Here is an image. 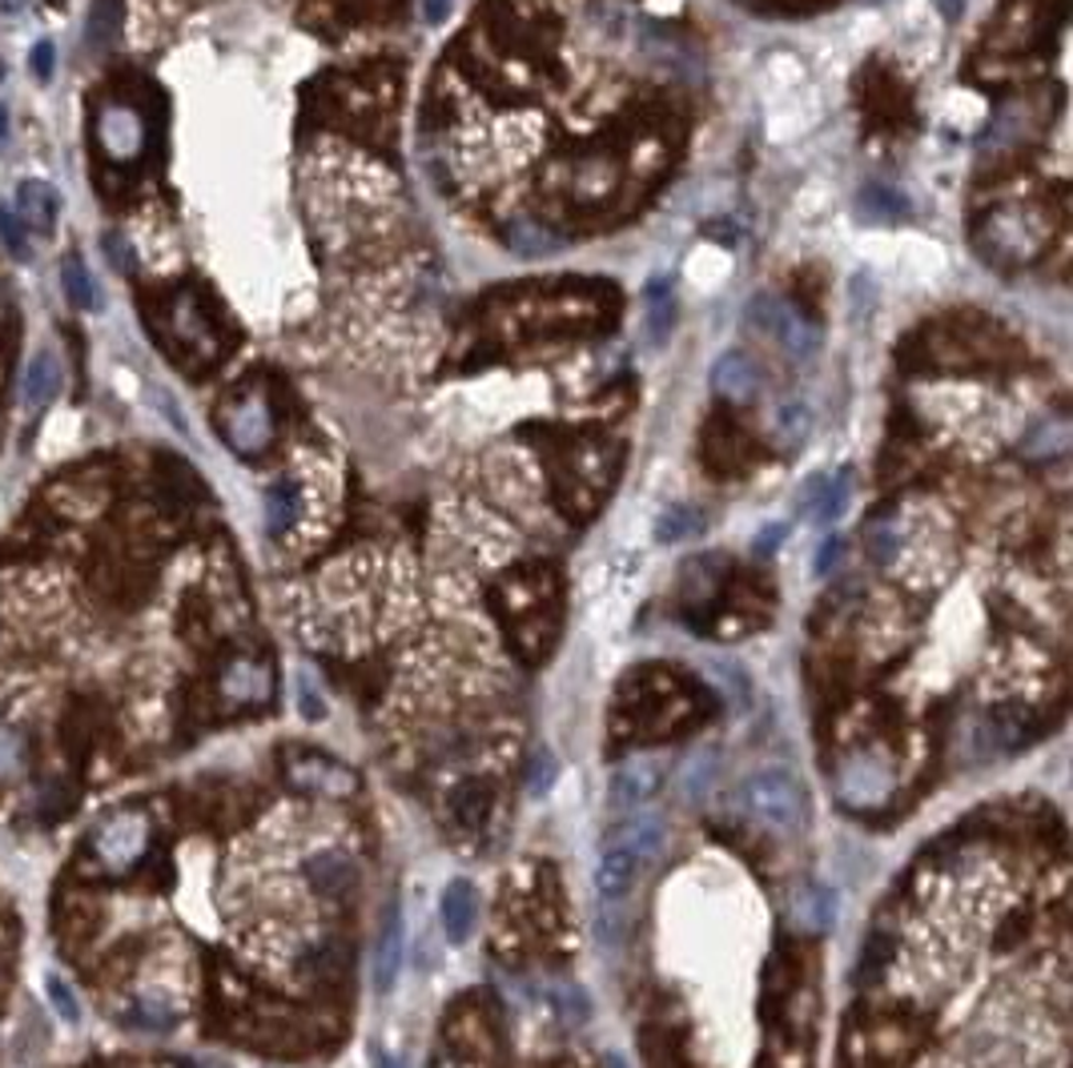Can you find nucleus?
Returning a JSON list of instances; mask_svg holds the SVG:
<instances>
[{"instance_id":"nucleus-1","label":"nucleus","mask_w":1073,"mask_h":1068,"mask_svg":"<svg viewBox=\"0 0 1073 1068\" xmlns=\"http://www.w3.org/2000/svg\"><path fill=\"white\" fill-rule=\"evenodd\" d=\"M740 807L777 836H796V831L809 828V792L800 784V775L792 767H780V763H768L760 772L744 775Z\"/></svg>"},{"instance_id":"nucleus-2","label":"nucleus","mask_w":1073,"mask_h":1068,"mask_svg":"<svg viewBox=\"0 0 1073 1068\" xmlns=\"http://www.w3.org/2000/svg\"><path fill=\"white\" fill-rule=\"evenodd\" d=\"M149 816L145 811H113L105 816L89 836V852L105 875H129L149 852Z\"/></svg>"},{"instance_id":"nucleus-3","label":"nucleus","mask_w":1073,"mask_h":1068,"mask_svg":"<svg viewBox=\"0 0 1073 1068\" xmlns=\"http://www.w3.org/2000/svg\"><path fill=\"white\" fill-rule=\"evenodd\" d=\"M744 314H748V322H752L756 330H765L768 338L777 341L792 362H809L812 353H816V326L792 302H784V297L756 294Z\"/></svg>"},{"instance_id":"nucleus-4","label":"nucleus","mask_w":1073,"mask_h":1068,"mask_svg":"<svg viewBox=\"0 0 1073 1068\" xmlns=\"http://www.w3.org/2000/svg\"><path fill=\"white\" fill-rule=\"evenodd\" d=\"M93 137H97V149H101L113 165H129V161H138L141 153H145V137L149 133H145V121H141L138 109L109 101V105H101V109H97Z\"/></svg>"},{"instance_id":"nucleus-5","label":"nucleus","mask_w":1073,"mask_h":1068,"mask_svg":"<svg viewBox=\"0 0 1073 1068\" xmlns=\"http://www.w3.org/2000/svg\"><path fill=\"white\" fill-rule=\"evenodd\" d=\"M286 780L302 792L326 799H343L358 792V775L343 763H334L330 755H314V751H294L286 755Z\"/></svg>"},{"instance_id":"nucleus-6","label":"nucleus","mask_w":1073,"mask_h":1068,"mask_svg":"<svg viewBox=\"0 0 1073 1068\" xmlns=\"http://www.w3.org/2000/svg\"><path fill=\"white\" fill-rule=\"evenodd\" d=\"M643 864H648V860H643L631 843H624L619 836L607 831L604 848H599V868H595V892H599V900H604V904L628 900L636 880H640Z\"/></svg>"},{"instance_id":"nucleus-7","label":"nucleus","mask_w":1073,"mask_h":1068,"mask_svg":"<svg viewBox=\"0 0 1073 1068\" xmlns=\"http://www.w3.org/2000/svg\"><path fill=\"white\" fill-rule=\"evenodd\" d=\"M663 772H668V763L655 760V755L628 760L616 775H611V784H607V799H611V807H616V811H636V807H643L655 792H660Z\"/></svg>"},{"instance_id":"nucleus-8","label":"nucleus","mask_w":1073,"mask_h":1068,"mask_svg":"<svg viewBox=\"0 0 1073 1068\" xmlns=\"http://www.w3.org/2000/svg\"><path fill=\"white\" fill-rule=\"evenodd\" d=\"M221 431H226L229 446H234L238 455H258V450H265V446H270L274 422H270V410H265V402L250 394V399L234 402V406L226 410Z\"/></svg>"},{"instance_id":"nucleus-9","label":"nucleus","mask_w":1073,"mask_h":1068,"mask_svg":"<svg viewBox=\"0 0 1073 1068\" xmlns=\"http://www.w3.org/2000/svg\"><path fill=\"white\" fill-rule=\"evenodd\" d=\"M788 920L796 924L800 933L824 936L836 924V892L821 880H804L792 887L788 896Z\"/></svg>"},{"instance_id":"nucleus-10","label":"nucleus","mask_w":1073,"mask_h":1068,"mask_svg":"<svg viewBox=\"0 0 1073 1068\" xmlns=\"http://www.w3.org/2000/svg\"><path fill=\"white\" fill-rule=\"evenodd\" d=\"M402 948H407V920H402V904H387V916H382V928H378V944H375V992L387 996L394 989V980L402 972Z\"/></svg>"},{"instance_id":"nucleus-11","label":"nucleus","mask_w":1073,"mask_h":1068,"mask_svg":"<svg viewBox=\"0 0 1073 1068\" xmlns=\"http://www.w3.org/2000/svg\"><path fill=\"white\" fill-rule=\"evenodd\" d=\"M302 872H306V884L318 892V896L326 900H343L350 887H355L358 880V868L355 860L346 852H338V848H322V852H310L306 864H302Z\"/></svg>"},{"instance_id":"nucleus-12","label":"nucleus","mask_w":1073,"mask_h":1068,"mask_svg":"<svg viewBox=\"0 0 1073 1068\" xmlns=\"http://www.w3.org/2000/svg\"><path fill=\"white\" fill-rule=\"evenodd\" d=\"M760 378H765L760 366L740 350L719 353L716 362H712V390L728 402H752L760 394Z\"/></svg>"},{"instance_id":"nucleus-13","label":"nucleus","mask_w":1073,"mask_h":1068,"mask_svg":"<svg viewBox=\"0 0 1073 1068\" xmlns=\"http://www.w3.org/2000/svg\"><path fill=\"white\" fill-rule=\"evenodd\" d=\"M438 912H443V928L451 944H467L475 924H479V892L467 880H451L443 887V900H438Z\"/></svg>"},{"instance_id":"nucleus-14","label":"nucleus","mask_w":1073,"mask_h":1068,"mask_svg":"<svg viewBox=\"0 0 1073 1068\" xmlns=\"http://www.w3.org/2000/svg\"><path fill=\"white\" fill-rule=\"evenodd\" d=\"M270 691H274L270 671H265L262 663H253V660L229 663L226 675H221V695H226L229 704H238V707L265 704V699H270Z\"/></svg>"},{"instance_id":"nucleus-15","label":"nucleus","mask_w":1073,"mask_h":1068,"mask_svg":"<svg viewBox=\"0 0 1073 1068\" xmlns=\"http://www.w3.org/2000/svg\"><path fill=\"white\" fill-rule=\"evenodd\" d=\"M57 189L45 182H21L17 185V221L24 229H36V233H53L57 226Z\"/></svg>"},{"instance_id":"nucleus-16","label":"nucleus","mask_w":1073,"mask_h":1068,"mask_svg":"<svg viewBox=\"0 0 1073 1068\" xmlns=\"http://www.w3.org/2000/svg\"><path fill=\"white\" fill-rule=\"evenodd\" d=\"M61 390V362L53 350H41L24 370V410L29 414H41L48 410V402L57 399Z\"/></svg>"},{"instance_id":"nucleus-17","label":"nucleus","mask_w":1073,"mask_h":1068,"mask_svg":"<svg viewBox=\"0 0 1073 1068\" xmlns=\"http://www.w3.org/2000/svg\"><path fill=\"white\" fill-rule=\"evenodd\" d=\"M809 499H812V519H816V523L821 526L836 523V519L848 511V499H853V475L841 470V475H833V478L812 482Z\"/></svg>"},{"instance_id":"nucleus-18","label":"nucleus","mask_w":1073,"mask_h":1068,"mask_svg":"<svg viewBox=\"0 0 1073 1068\" xmlns=\"http://www.w3.org/2000/svg\"><path fill=\"white\" fill-rule=\"evenodd\" d=\"M675 330V294L672 282H651L648 285V338L655 346L672 338Z\"/></svg>"},{"instance_id":"nucleus-19","label":"nucleus","mask_w":1073,"mask_h":1068,"mask_svg":"<svg viewBox=\"0 0 1073 1068\" xmlns=\"http://www.w3.org/2000/svg\"><path fill=\"white\" fill-rule=\"evenodd\" d=\"M700 531H704V514H700L696 506H668V511L655 519V543H663V546L687 543V538H696Z\"/></svg>"},{"instance_id":"nucleus-20","label":"nucleus","mask_w":1073,"mask_h":1068,"mask_svg":"<svg viewBox=\"0 0 1073 1068\" xmlns=\"http://www.w3.org/2000/svg\"><path fill=\"white\" fill-rule=\"evenodd\" d=\"M297 511H302V499H297L294 482H278L265 494V526H270V534H286L294 526Z\"/></svg>"},{"instance_id":"nucleus-21","label":"nucleus","mask_w":1073,"mask_h":1068,"mask_svg":"<svg viewBox=\"0 0 1073 1068\" xmlns=\"http://www.w3.org/2000/svg\"><path fill=\"white\" fill-rule=\"evenodd\" d=\"M121 21H126V9L121 0H93L89 12V41L97 48H109L121 36Z\"/></svg>"},{"instance_id":"nucleus-22","label":"nucleus","mask_w":1073,"mask_h":1068,"mask_svg":"<svg viewBox=\"0 0 1073 1068\" xmlns=\"http://www.w3.org/2000/svg\"><path fill=\"white\" fill-rule=\"evenodd\" d=\"M712 675L719 679V687H724V695H728V704L736 707V711H748V707H752V679H748V671H744L740 663L712 660Z\"/></svg>"},{"instance_id":"nucleus-23","label":"nucleus","mask_w":1073,"mask_h":1068,"mask_svg":"<svg viewBox=\"0 0 1073 1068\" xmlns=\"http://www.w3.org/2000/svg\"><path fill=\"white\" fill-rule=\"evenodd\" d=\"M24 760H29V739L24 731H17L12 723L0 719V784H9L24 772Z\"/></svg>"},{"instance_id":"nucleus-24","label":"nucleus","mask_w":1073,"mask_h":1068,"mask_svg":"<svg viewBox=\"0 0 1073 1068\" xmlns=\"http://www.w3.org/2000/svg\"><path fill=\"white\" fill-rule=\"evenodd\" d=\"M61 285H65V297H69L77 309L97 306V290H93V277L80 258H69V262L61 265Z\"/></svg>"},{"instance_id":"nucleus-25","label":"nucleus","mask_w":1073,"mask_h":1068,"mask_svg":"<svg viewBox=\"0 0 1073 1068\" xmlns=\"http://www.w3.org/2000/svg\"><path fill=\"white\" fill-rule=\"evenodd\" d=\"M507 241H511V250H519V253H548V250H555V233H548V229L539 226V221H511L507 226Z\"/></svg>"},{"instance_id":"nucleus-26","label":"nucleus","mask_w":1073,"mask_h":1068,"mask_svg":"<svg viewBox=\"0 0 1073 1068\" xmlns=\"http://www.w3.org/2000/svg\"><path fill=\"white\" fill-rule=\"evenodd\" d=\"M129 1021L141 1024V1028L161 1033V1028H173V1024H177V1009H173L165 996H138V1001H133V1012H129Z\"/></svg>"},{"instance_id":"nucleus-27","label":"nucleus","mask_w":1073,"mask_h":1068,"mask_svg":"<svg viewBox=\"0 0 1073 1068\" xmlns=\"http://www.w3.org/2000/svg\"><path fill=\"white\" fill-rule=\"evenodd\" d=\"M809 431H812V414H809V406L804 402H792V406H784L777 414V443L780 446H800L804 438H809Z\"/></svg>"},{"instance_id":"nucleus-28","label":"nucleus","mask_w":1073,"mask_h":1068,"mask_svg":"<svg viewBox=\"0 0 1073 1068\" xmlns=\"http://www.w3.org/2000/svg\"><path fill=\"white\" fill-rule=\"evenodd\" d=\"M555 780H560V760L548 748H535L531 760H527V792L531 796H548Z\"/></svg>"},{"instance_id":"nucleus-29","label":"nucleus","mask_w":1073,"mask_h":1068,"mask_svg":"<svg viewBox=\"0 0 1073 1068\" xmlns=\"http://www.w3.org/2000/svg\"><path fill=\"white\" fill-rule=\"evenodd\" d=\"M716 751H700L696 760L687 763V775H684V796L687 799H704V792L712 787V775H716Z\"/></svg>"},{"instance_id":"nucleus-30","label":"nucleus","mask_w":1073,"mask_h":1068,"mask_svg":"<svg viewBox=\"0 0 1073 1068\" xmlns=\"http://www.w3.org/2000/svg\"><path fill=\"white\" fill-rule=\"evenodd\" d=\"M45 992H48V1001H53V1009L65 1016L69 1024H77L80 1021V1004H77V992H73V984L61 972H48L45 977Z\"/></svg>"},{"instance_id":"nucleus-31","label":"nucleus","mask_w":1073,"mask_h":1068,"mask_svg":"<svg viewBox=\"0 0 1073 1068\" xmlns=\"http://www.w3.org/2000/svg\"><path fill=\"white\" fill-rule=\"evenodd\" d=\"M897 546H901V534H897V526H892V523H873V526H868V555L877 558V563H892Z\"/></svg>"},{"instance_id":"nucleus-32","label":"nucleus","mask_w":1073,"mask_h":1068,"mask_svg":"<svg viewBox=\"0 0 1073 1068\" xmlns=\"http://www.w3.org/2000/svg\"><path fill=\"white\" fill-rule=\"evenodd\" d=\"M860 205H865V209H873V214H880V217H904V214H909V205H904L901 197L892 194V189H877V185H868L865 197H860Z\"/></svg>"},{"instance_id":"nucleus-33","label":"nucleus","mask_w":1073,"mask_h":1068,"mask_svg":"<svg viewBox=\"0 0 1073 1068\" xmlns=\"http://www.w3.org/2000/svg\"><path fill=\"white\" fill-rule=\"evenodd\" d=\"M0 241L9 246V253L12 258H29V241H24V229H21V221L0 205Z\"/></svg>"},{"instance_id":"nucleus-34","label":"nucleus","mask_w":1073,"mask_h":1068,"mask_svg":"<svg viewBox=\"0 0 1073 1068\" xmlns=\"http://www.w3.org/2000/svg\"><path fill=\"white\" fill-rule=\"evenodd\" d=\"M555 1001H560L555 1009H560L567 1021H583V1016H587V1001H583V992L572 989V984H563V989L555 992Z\"/></svg>"},{"instance_id":"nucleus-35","label":"nucleus","mask_w":1073,"mask_h":1068,"mask_svg":"<svg viewBox=\"0 0 1073 1068\" xmlns=\"http://www.w3.org/2000/svg\"><path fill=\"white\" fill-rule=\"evenodd\" d=\"M297 707L306 711V719H322V699H318V691H314V683H310V679L297 683Z\"/></svg>"},{"instance_id":"nucleus-36","label":"nucleus","mask_w":1073,"mask_h":1068,"mask_svg":"<svg viewBox=\"0 0 1073 1068\" xmlns=\"http://www.w3.org/2000/svg\"><path fill=\"white\" fill-rule=\"evenodd\" d=\"M41 807H45V816H61L65 807H73V792H61V784H48Z\"/></svg>"},{"instance_id":"nucleus-37","label":"nucleus","mask_w":1073,"mask_h":1068,"mask_svg":"<svg viewBox=\"0 0 1073 1068\" xmlns=\"http://www.w3.org/2000/svg\"><path fill=\"white\" fill-rule=\"evenodd\" d=\"M29 65H33V73L41 80L53 77V45H48V41H41V45L33 48V61H29Z\"/></svg>"},{"instance_id":"nucleus-38","label":"nucleus","mask_w":1073,"mask_h":1068,"mask_svg":"<svg viewBox=\"0 0 1073 1068\" xmlns=\"http://www.w3.org/2000/svg\"><path fill=\"white\" fill-rule=\"evenodd\" d=\"M836 558H841V538H828L821 546V555H816V575H828L836 567Z\"/></svg>"},{"instance_id":"nucleus-39","label":"nucleus","mask_w":1073,"mask_h":1068,"mask_svg":"<svg viewBox=\"0 0 1073 1068\" xmlns=\"http://www.w3.org/2000/svg\"><path fill=\"white\" fill-rule=\"evenodd\" d=\"M105 246H109V253H113L117 270H121V273L133 270V258H126V246H121V238H113V233H109V238H105Z\"/></svg>"},{"instance_id":"nucleus-40","label":"nucleus","mask_w":1073,"mask_h":1068,"mask_svg":"<svg viewBox=\"0 0 1073 1068\" xmlns=\"http://www.w3.org/2000/svg\"><path fill=\"white\" fill-rule=\"evenodd\" d=\"M451 4H455V0H426V4H423L426 21H431V24H443L446 17H451Z\"/></svg>"},{"instance_id":"nucleus-41","label":"nucleus","mask_w":1073,"mask_h":1068,"mask_svg":"<svg viewBox=\"0 0 1073 1068\" xmlns=\"http://www.w3.org/2000/svg\"><path fill=\"white\" fill-rule=\"evenodd\" d=\"M936 9H941V17H945V21H961L965 0H936Z\"/></svg>"},{"instance_id":"nucleus-42","label":"nucleus","mask_w":1073,"mask_h":1068,"mask_svg":"<svg viewBox=\"0 0 1073 1068\" xmlns=\"http://www.w3.org/2000/svg\"><path fill=\"white\" fill-rule=\"evenodd\" d=\"M777 538H784V526H772V531L760 534V551H765V555H768V551L777 546Z\"/></svg>"},{"instance_id":"nucleus-43","label":"nucleus","mask_w":1073,"mask_h":1068,"mask_svg":"<svg viewBox=\"0 0 1073 1068\" xmlns=\"http://www.w3.org/2000/svg\"><path fill=\"white\" fill-rule=\"evenodd\" d=\"M9 145V109L0 105V149Z\"/></svg>"},{"instance_id":"nucleus-44","label":"nucleus","mask_w":1073,"mask_h":1068,"mask_svg":"<svg viewBox=\"0 0 1073 1068\" xmlns=\"http://www.w3.org/2000/svg\"><path fill=\"white\" fill-rule=\"evenodd\" d=\"M21 4H24V0H0V12H17Z\"/></svg>"},{"instance_id":"nucleus-45","label":"nucleus","mask_w":1073,"mask_h":1068,"mask_svg":"<svg viewBox=\"0 0 1073 1068\" xmlns=\"http://www.w3.org/2000/svg\"><path fill=\"white\" fill-rule=\"evenodd\" d=\"M607 1068H628V1065H624L619 1057H607Z\"/></svg>"},{"instance_id":"nucleus-46","label":"nucleus","mask_w":1073,"mask_h":1068,"mask_svg":"<svg viewBox=\"0 0 1073 1068\" xmlns=\"http://www.w3.org/2000/svg\"><path fill=\"white\" fill-rule=\"evenodd\" d=\"M382 1068H402V1065H394V1060H382Z\"/></svg>"},{"instance_id":"nucleus-47","label":"nucleus","mask_w":1073,"mask_h":1068,"mask_svg":"<svg viewBox=\"0 0 1073 1068\" xmlns=\"http://www.w3.org/2000/svg\"><path fill=\"white\" fill-rule=\"evenodd\" d=\"M48 4H53V9H61V4H65V0H48Z\"/></svg>"}]
</instances>
